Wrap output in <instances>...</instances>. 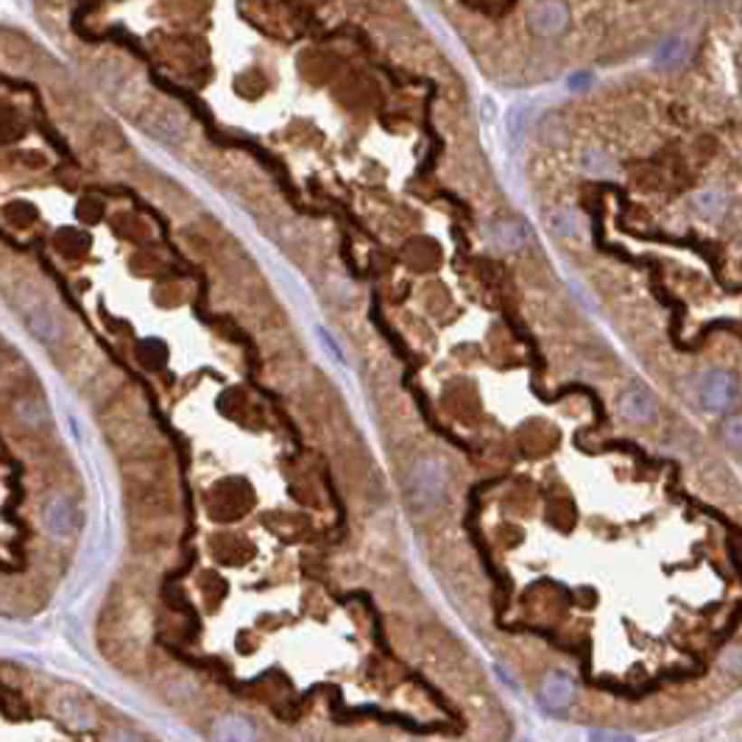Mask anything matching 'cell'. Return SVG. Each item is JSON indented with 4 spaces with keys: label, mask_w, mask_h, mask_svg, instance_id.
Instances as JSON below:
<instances>
[{
    "label": "cell",
    "mask_w": 742,
    "mask_h": 742,
    "mask_svg": "<svg viewBox=\"0 0 742 742\" xmlns=\"http://www.w3.org/2000/svg\"><path fill=\"white\" fill-rule=\"evenodd\" d=\"M446 492V469L436 458H422L408 474V505L418 513L438 508Z\"/></svg>",
    "instance_id": "obj_1"
},
{
    "label": "cell",
    "mask_w": 742,
    "mask_h": 742,
    "mask_svg": "<svg viewBox=\"0 0 742 742\" xmlns=\"http://www.w3.org/2000/svg\"><path fill=\"white\" fill-rule=\"evenodd\" d=\"M572 698H575V684H572V679L567 672H553L541 687V706L553 715L567 712Z\"/></svg>",
    "instance_id": "obj_2"
},
{
    "label": "cell",
    "mask_w": 742,
    "mask_h": 742,
    "mask_svg": "<svg viewBox=\"0 0 742 742\" xmlns=\"http://www.w3.org/2000/svg\"><path fill=\"white\" fill-rule=\"evenodd\" d=\"M210 737L212 742H257V728L251 720L240 715H227L212 723Z\"/></svg>",
    "instance_id": "obj_3"
},
{
    "label": "cell",
    "mask_w": 742,
    "mask_h": 742,
    "mask_svg": "<svg viewBox=\"0 0 742 742\" xmlns=\"http://www.w3.org/2000/svg\"><path fill=\"white\" fill-rule=\"evenodd\" d=\"M45 528L56 536V539H68L76 531V511L68 500L53 497L45 505Z\"/></svg>",
    "instance_id": "obj_4"
},
{
    "label": "cell",
    "mask_w": 742,
    "mask_h": 742,
    "mask_svg": "<svg viewBox=\"0 0 742 742\" xmlns=\"http://www.w3.org/2000/svg\"><path fill=\"white\" fill-rule=\"evenodd\" d=\"M53 712L73 728H92L95 726L92 709L87 703H81L79 698H73V695H59L53 700Z\"/></svg>",
    "instance_id": "obj_5"
},
{
    "label": "cell",
    "mask_w": 742,
    "mask_h": 742,
    "mask_svg": "<svg viewBox=\"0 0 742 742\" xmlns=\"http://www.w3.org/2000/svg\"><path fill=\"white\" fill-rule=\"evenodd\" d=\"M734 397V385L726 374H709L700 385V399L709 410H723Z\"/></svg>",
    "instance_id": "obj_6"
},
{
    "label": "cell",
    "mask_w": 742,
    "mask_h": 742,
    "mask_svg": "<svg viewBox=\"0 0 742 742\" xmlns=\"http://www.w3.org/2000/svg\"><path fill=\"white\" fill-rule=\"evenodd\" d=\"M489 238H492V243H497L502 249H520V246H525L531 232L520 221H494L489 227Z\"/></svg>",
    "instance_id": "obj_7"
},
{
    "label": "cell",
    "mask_w": 742,
    "mask_h": 742,
    "mask_svg": "<svg viewBox=\"0 0 742 742\" xmlns=\"http://www.w3.org/2000/svg\"><path fill=\"white\" fill-rule=\"evenodd\" d=\"M25 324H28L31 333H34V335H37L40 341H45V343H56V341L61 338V324L53 318V313H51L48 307L31 310V313L25 315Z\"/></svg>",
    "instance_id": "obj_8"
},
{
    "label": "cell",
    "mask_w": 742,
    "mask_h": 742,
    "mask_svg": "<svg viewBox=\"0 0 742 742\" xmlns=\"http://www.w3.org/2000/svg\"><path fill=\"white\" fill-rule=\"evenodd\" d=\"M531 23L539 34H556V31H561L567 25V9L561 4H539L533 9Z\"/></svg>",
    "instance_id": "obj_9"
},
{
    "label": "cell",
    "mask_w": 742,
    "mask_h": 742,
    "mask_svg": "<svg viewBox=\"0 0 742 742\" xmlns=\"http://www.w3.org/2000/svg\"><path fill=\"white\" fill-rule=\"evenodd\" d=\"M620 408H623V416L634 418V422H651V418L656 416V402L651 399L648 391H642V389H631L623 397Z\"/></svg>",
    "instance_id": "obj_10"
},
{
    "label": "cell",
    "mask_w": 742,
    "mask_h": 742,
    "mask_svg": "<svg viewBox=\"0 0 742 742\" xmlns=\"http://www.w3.org/2000/svg\"><path fill=\"white\" fill-rule=\"evenodd\" d=\"M687 59V45L681 40H667L659 51H656V64L659 68H675Z\"/></svg>",
    "instance_id": "obj_11"
},
{
    "label": "cell",
    "mask_w": 742,
    "mask_h": 742,
    "mask_svg": "<svg viewBox=\"0 0 742 742\" xmlns=\"http://www.w3.org/2000/svg\"><path fill=\"white\" fill-rule=\"evenodd\" d=\"M17 413H20L23 422L31 425V427H34V425H42V422H45V416H48L37 402H23V405L17 408Z\"/></svg>",
    "instance_id": "obj_12"
},
{
    "label": "cell",
    "mask_w": 742,
    "mask_h": 742,
    "mask_svg": "<svg viewBox=\"0 0 742 742\" xmlns=\"http://www.w3.org/2000/svg\"><path fill=\"white\" fill-rule=\"evenodd\" d=\"M525 115H528L525 107H513V109L508 112V137H511V143H516V137L522 135V128H525Z\"/></svg>",
    "instance_id": "obj_13"
},
{
    "label": "cell",
    "mask_w": 742,
    "mask_h": 742,
    "mask_svg": "<svg viewBox=\"0 0 742 742\" xmlns=\"http://www.w3.org/2000/svg\"><path fill=\"white\" fill-rule=\"evenodd\" d=\"M589 742H636L631 734H623V731H589Z\"/></svg>",
    "instance_id": "obj_14"
},
{
    "label": "cell",
    "mask_w": 742,
    "mask_h": 742,
    "mask_svg": "<svg viewBox=\"0 0 742 742\" xmlns=\"http://www.w3.org/2000/svg\"><path fill=\"white\" fill-rule=\"evenodd\" d=\"M318 338H321V343H324V346L330 349V354H333V358H335L338 363H343V354H341V349L335 346V341L330 338V333H327V330H318Z\"/></svg>",
    "instance_id": "obj_15"
},
{
    "label": "cell",
    "mask_w": 742,
    "mask_h": 742,
    "mask_svg": "<svg viewBox=\"0 0 742 742\" xmlns=\"http://www.w3.org/2000/svg\"><path fill=\"white\" fill-rule=\"evenodd\" d=\"M107 742H140L135 734H128V731H115Z\"/></svg>",
    "instance_id": "obj_16"
},
{
    "label": "cell",
    "mask_w": 742,
    "mask_h": 742,
    "mask_svg": "<svg viewBox=\"0 0 742 742\" xmlns=\"http://www.w3.org/2000/svg\"><path fill=\"white\" fill-rule=\"evenodd\" d=\"M728 436H731V444L737 446V444H739V418H731V427H728Z\"/></svg>",
    "instance_id": "obj_17"
},
{
    "label": "cell",
    "mask_w": 742,
    "mask_h": 742,
    "mask_svg": "<svg viewBox=\"0 0 742 742\" xmlns=\"http://www.w3.org/2000/svg\"><path fill=\"white\" fill-rule=\"evenodd\" d=\"M497 675H500V679H502V681H505L508 687H513V690H516V681L511 679V675H508V672H505V670H502L500 664H497Z\"/></svg>",
    "instance_id": "obj_18"
},
{
    "label": "cell",
    "mask_w": 742,
    "mask_h": 742,
    "mask_svg": "<svg viewBox=\"0 0 742 742\" xmlns=\"http://www.w3.org/2000/svg\"><path fill=\"white\" fill-rule=\"evenodd\" d=\"M522 742H531V739H522Z\"/></svg>",
    "instance_id": "obj_19"
}]
</instances>
